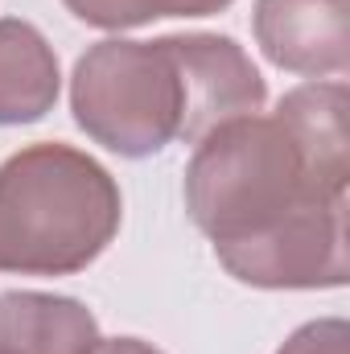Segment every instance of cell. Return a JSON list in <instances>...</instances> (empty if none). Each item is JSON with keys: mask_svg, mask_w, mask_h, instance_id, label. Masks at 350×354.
<instances>
[{"mask_svg": "<svg viewBox=\"0 0 350 354\" xmlns=\"http://www.w3.org/2000/svg\"><path fill=\"white\" fill-rule=\"evenodd\" d=\"M350 91H288L272 115L206 132L185 165V210L219 264L252 288L347 284Z\"/></svg>", "mask_w": 350, "mask_h": 354, "instance_id": "1", "label": "cell"}, {"mask_svg": "<svg viewBox=\"0 0 350 354\" xmlns=\"http://www.w3.org/2000/svg\"><path fill=\"white\" fill-rule=\"evenodd\" d=\"M264 99L256 62L219 33L107 37L75 62L71 79L75 124L128 161L157 157L174 140L198 145L219 124L256 115Z\"/></svg>", "mask_w": 350, "mask_h": 354, "instance_id": "2", "label": "cell"}, {"mask_svg": "<svg viewBox=\"0 0 350 354\" xmlns=\"http://www.w3.org/2000/svg\"><path fill=\"white\" fill-rule=\"evenodd\" d=\"M120 218L116 177L71 145H29L0 165V272H83L107 252Z\"/></svg>", "mask_w": 350, "mask_h": 354, "instance_id": "3", "label": "cell"}, {"mask_svg": "<svg viewBox=\"0 0 350 354\" xmlns=\"http://www.w3.org/2000/svg\"><path fill=\"white\" fill-rule=\"evenodd\" d=\"M252 29L272 66L305 79H347L350 0H256Z\"/></svg>", "mask_w": 350, "mask_h": 354, "instance_id": "4", "label": "cell"}, {"mask_svg": "<svg viewBox=\"0 0 350 354\" xmlns=\"http://www.w3.org/2000/svg\"><path fill=\"white\" fill-rule=\"evenodd\" d=\"M99 322L83 301L54 292H0V351L8 354H91Z\"/></svg>", "mask_w": 350, "mask_h": 354, "instance_id": "5", "label": "cell"}, {"mask_svg": "<svg viewBox=\"0 0 350 354\" xmlns=\"http://www.w3.org/2000/svg\"><path fill=\"white\" fill-rule=\"evenodd\" d=\"M62 91L54 46L42 37L37 25L21 17L0 21V124H37L46 111H54Z\"/></svg>", "mask_w": 350, "mask_h": 354, "instance_id": "6", "label": "cell"}, {"mask_svg": "<svg viewBox=\"0 0 350 354\" xmlns=\"http://www.w3.org/2000/svg\"><path fill=\"white\" fill-rule=\"evenodd\" d=\"M62 4L95 29H136L161 17H214L231 0H62Z\"/></svg>", "mask_w": 350, "mask_h": 354, "instance_id": "7", "label": "cell"}, {"mask_svg": "<svg viewBox=\"0 0 350 354\" xmlns=\"http://www.w3.org/2000/svg\"><path fill=\"white\" fill-rule=\"evenodd\" d=\"M276 354H350V326L342 317H322L301 326Z\"/></svg>", "mask_w": 350, "mask_h": 354, "instance_id": "8", "label": "cell"}, {"mask_svg": "<svg viewBox=\"0 0 350 354\" xmlns=\"http://www.w3.org/2000/svg\"><path fill=\"white\" fill-rule=\"evenodd\" d=\"M91 354H161V351L140 342V338H99V346Z\"/></svg>", "mask_w": 350, "mask_h": 354, "instance_id": "9", "label": "cell"}, {"mask_svg": "<svg viewBox=\"0 0 350 354\" xmlns=\"http://www.w3.org/2000/svg\"><path fill=\"white\" fill-rule=\"evenodd\" d=\"M0 354H8V351H0Z\"/></svg>", "mask_w": 350, "mask_h": 354, "instance_id": "10", "label": "cell"}]
</instances>
